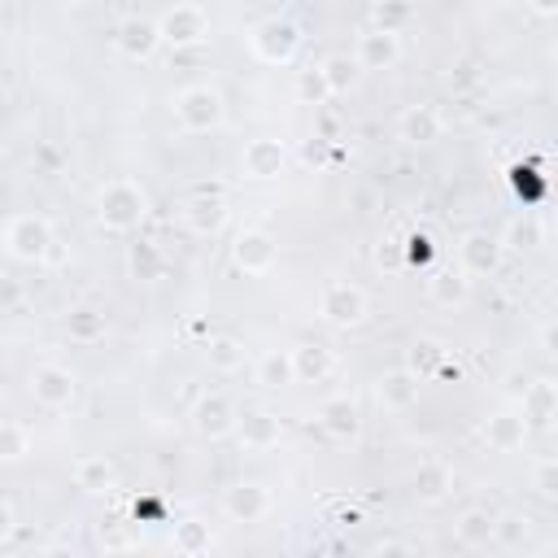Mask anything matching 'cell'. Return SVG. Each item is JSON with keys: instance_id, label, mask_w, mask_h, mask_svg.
I'll return each mask as SVG.
<instances>
[{"instance_id": "6da1fadb", "label": "cell", "mask_w": 558, "mask_h": 558, "mask_svg": "<svg viewBox=\"0 0 558 558\" xmlns=\"http://www.w3.org/2000/svg\"><path fill=\"white\" fill-rule=\"evenodd\" d=\"M248 52L262 65H292L301 52V26L288 9H270L248 26Z\"/></svg>"}, {"instance_id": "7a4b0ae2", "label": "cell", "mask_w": 558, "mask_h": 558, "mask_svg": "<svg viewBox=\"0 0 558 558\" xmlns=\"http://www.w3.org/2000/svg\"><path fill=\"white\" fill-rule=\"evenodd\" d=\"M148 218V196L140 183L131 179H109L100 192H96V222L113 235H131L140 222Z\"/></svg>"}, {"instance_id": "3957f363", "label": "cell", "mask_w": 558, "mask_h": 558, "mask_svg": "<svg viewBox=\"0 0 558 558\" xmlns=\"http://www.w3.org/2000/svg\"><path fill=\"white\" fill-rule=\"evenodd\" d=\"M174 118H179V126H183L187 135H205V131H218V126H222L227 100H222L218 87L192 83V87H183V92L174 96Z\"/></svg>"}, {"instance_id": "277c9868", "label": "cell", "mask_w": 558, "mask_h": 558, "mask_svg": "<svg viewBox=\"0 0 558 558\" xmlns=\"http://www.w3.org/2000/svg\"><path fill=\"white\" fill-rule=\"evenodd\" d=\"M314 314H318V323H327V327H357V323H366V314H371V301H366V292L357 288V283H344V279H331V283H323V292H318V301H314Z\"/></svg>"}, {"instance_id": "5b68a950", "label": "cell", "mask_w": 558, "mask_h": 558, "mask_svg": "<svg viewBox=\"0 0 558 558\" xmlns=\"http://www.w3.org/2000/svg\"><path fill=\"white\" fill-rule=\"evenodd\" d=\"M52 244H57L52 240V227L39 214H17L4 227V248H9L13 262H44L52 253Z\"/></svg>"}, {"instance_id": "8992f818", "label": "cell", "mask_w": 558, "mask_h": 558, "mask_svg": "<svg viewBox=\"0 0 558 558\" xmlns=\"http://www.w3.org/2000/svg\"><path fill=\"white\" fill-rule=\"evenodd\" d=\"M157 35L170 48H196L209 39V13L201 4H170L157 13Z\"/></svg>"}, {"instance_id": "52a82bcc", "label": "cell", "mask_w": 558, "mask_h": 558, "mask_svg": "<svg viewBox=\"0 0 558 558\" xmlns=\"http://www.w3.org/2000/svg\"><path fill=\"white\" fill-rule=\"evenodd\" d=\"M31 397L44 405V410H70L78 401V379L70 366L61 362H39L31 371Z\"/></svg>"}, {"instance_id": "ba28073f", "label": "cell", "mask_w": 558, "mask_h": 558, "mask_svg": "<svg viewBox=\"0 0 558 558\" xmlns=\"http://www.w3.org/2000/svg\"><path fill=\"white\" fill-rule=\"evenodd\" d=\"M231 262L244 275H270L275 262H279V244H275V235L266 227H244L231 240Z\"/></svg>"}, {"instance_id": "9c48e42d", "label": "cell", "mask_w": 558, "mask_h": 558, "mask_svg": "<svg viewBox=\"0 0 558 558\" xmlns=\"http://www.w3.org/2000/svg\"><path fill=\"white\" fill-rule=\"evenodd\" d=\"M240 170H244V179H257V183L279 179L288 170V144L275 135H253L240 148Z\"/></svg>"}, {"instance_id": "30bf717a", "label": "cell", "mask_w": 558, "mask_h": 558, "mask_svg": "<svg viewBox=\"0 0 558 558\" xmlns=\"http://www.w3.org/2000/svg\"><path fill=\"white\" fill-rule=\"evenodd\" d=\"M113 44H118L122 57H131V61H148V57L161 48L157 17H153V13H122L118 26H113Z\"/></svg>"}, {"instance_id": "8fae6325", "label": "cell", "mask_w": 558, "mask_h": 558, "mask_svg": "<svg viewBox=\"0 0 558 558\" xmlns=\"http://www.w3.org/2000/svg\"><path fill=\"white\" fill-rule=\"evenodd\" d=\"M235 418H240V410H235L231 397H222V392H201V397L192 401V427H196V436H205V440L231 436V432H235Z\"/></svg>"}, {"instance_id": "7c38bea8", "label": "cell", "mask_w": 558, "mask_h": 558, "mask_svg": "<svg viewBox=\"0 0 558 558\" xmlns=\"http://www.w3.org/2000/svg\"><path fill=\"white\" fill-rule=\"evenodd\" d=\"M222 514L231 523H257L270 514V488L257 480H235L222 488Z\"/></svg>"}, {"instance_id": "4fadbf2b", "label": "cell", "mask_w": 558, "mask_h": 558, "mask_svg": "<svg viewBox=\"0 0 558 558\" xmlns=\"http://www.w3.org/2000/svg\"><path fill=\"white\" fill-rule=\"evenodd\" d=\"M235 440L248 453H266V449H275L283 440V418L275 410H266V405H253V410H244L235 418Z\"/></svg>"}, {"instance_id": "5bb4252c", "label": "cell", "mask_w": 558, "mask_h": 558, "mask_svg": "<svg viewBox=\"0 0 558 558\" xmlns=\"http://www.w3.org/2000/svg\"><path fill=\"white\" fill-rule=\"evenodd\" d=\"M497 266H501V244H497L493 231L475 227V231H466V235L458 240V270H462L466 279H475V275H493Z\"/></svg>"}, {"instance_id": "9a60e30c", "label": "cell", "mask_w": 558, "mask_h": 558, "mask_svg": "<svg viewBox=\"0 0 558 558\" xmlns=\"http://www.w3.org/2000/svg\"><path fill=\"white\" fill-rule=\"evenodd\" d=\"M353 65L357 70H392L397 57H401V35H388V31H362L357 44H353Z\"/></svg>"}, {"instance_id": "2e32d148", "label": "cell", "mask_w": 558, "mask_h": 558, "mask_svg": "<svg viewBox=\"0 0 558 558\" xmlns=\"http://www.w3.org/2000/svg\"><path fill=\"white\" fill-rule=\"evenodd\" d=\"M318 427L331 436V440H357L362 436V410L349 392H336L318 405Z\"/></svg>"}, {"instance_id": "e0dca14e", "label": "cell", "mask_w": 558, "mask_h": 558, "mask_svg": "<svg viewBox=\"0 0 558 558\" xmlns=\"http://www.w3.org/2000/svg\"><path fill=\"white\" fill-rule=\"evenodd\" d=\"M418 392H423V379H414L405 366H392V371H384V375L375 379V397H379V405L392 410V414L414 410V405H418Z\"/></svg>"}, {"instance_id": "ac0fdd59", "label": "cell", "mask_w": 558, "mask_h": 558, "mask_svg": "<svg viewBox=\"0 0 558 558\" xmlns=\"http://www.w3.org/2000/svg\"><path fill=\"white\" fill-rule=\"evenodd\" d=\"M445 131V118L436 113V105H405L397 113V140L423 148V144H436Z\"/></svg>"}, {"instance_id": "d6986e66", "label": "cell", "mask_w": 558, "mask_h": 558, "mask_svg": "<svg viewBox=\"0 0 558 558\" xmlns=\"http://www.w3.org/2000/svg\"><path fill=\"white\" fill-rule=\"evenodd\" d=\"M554 414H558V388H554V379H527V388L519 392V418L527 423V427H549L554 423Z\"/></svg>"}, {"instance_id": "ffe728a7", "label": "cell", "mask_w": 558, "mask_h": 558, "mask_svg": "<svg viewBox=\"0 0 558 558\" xmlns=\"http://www.w3.org/2000/svg\"><path fill=\"white\" fill-rule=\"evenodd\" d=\"M288 357H292V379H301V384H323V379L331 375V366H336L331 349L318 344V340H301V344H292Z\"/></svg>"}, {"instance_id": "44dd1931", "label": "cell", "mask_w": 558, "mask_h": 558, "mask_svg": "<svg viewBox=\"0 0 558 558\" xmlns=\"http://www.w3.org/2000/svg\"><path fill=\"white\" fill-rule=\"evenodd\" d=\"M480 436H484L488 449L514 453V449H523V440H527V423L519 418V410H501V414H488V418H484Z\"/></svg>"}, {"instance_id": "7402d4cb", "label": "cell", "mask_w": 558, "mask_h": 558, "mask_svg": "<svg viewBox=\"0 0 558 558\" xmlns=\"http://www.w3.org/2000/svg\"><path fill=\"white\" fill-rule=\"evenodd\" d=\"M227 201L222 196H187V205H183V227L192 231V235H218L222 227H227Z\"/></svg>"}, {"instance_id": "603a6c76", "label": "cell", "mask_w": 558, "mask_h": 558, "mask_svg": "<svg viewBox=\"0 0 558 558\" xmlns=\"http://www.w3.org/2000/svg\"><path fill=\"white\" fill-rule=\"evenodd\" d=\"M410 493H414L418 501L436 506V501H445V497L453 493V471H449L445 462L427 458V462H418V471L410 475Z\"/></svg>"}, {"instance_id": "cb8c5ba5", "label": "cell", "mask_w": 558, "mask_h": 558, "mask_svg": "<svg viewBox=\"0 0 558 558\" xmlns=\"http://www.w3.org/2000/svg\"><path fill=\"white\" fill-rule=\"evenodd\" d=\"M170 549L179 558H205L214 549V527L205 519H179L170 527Z\"/></svg>"}, {"instance_id": "d4e9b609", "label": "cell", "mask_w": 558, "mask_h": 558, "mask_svg": "<svg viewBox=\"0 0 558 558\" xmlns=\"http://www.w3.org/2000/svg\"><path fill=\"white\" fill-rule=\"evenodd\" d=\"M493 510H484V506H471V510H462L458 519H453V541L462 545V549H484V545H493Z\"/></svg>"}, {"instance_id": "484cf974", "label": "cell", "mask_w": 558, "mask_h": 558, "mask_svg": "<svg viewBox=\"0 0 558 558\" xmlns=\"http://www.w3.org/2000/svg\"><path fill=\"white\" fill-rule=\"evenodd\" d=\"M113 484H118V466L105 453H83L74 462V488H83V493H109Z\"/></svg>"}, {"instance_id": "4316f807", "label": "cell", "mask_w": 558, "mask_h": 558, "mask_svg": "<svg viewBox=\"0 0 558 558\" xmlns=\"http://www.w3.org/2000/svg\"><path fill=\"white\" fill-rule=\"evenodd\" d=\"M427 296H432L436 305H445V310H453V305H466V296H471V279H466L458 266L432 270V279H427Z\"/></svg>"}, {"instance_id": "83f0119b", "label": "cell", "mask_w": 558, "mask_h": 558, "mask_svg": "<svg viewBox=\"0 0 558 558\" xmlns=\"http://www.w3.org/2000/svg\"><path fill=\"white\" fill-rule=\"evenodd\" d=\"M126 270L140 283H157L166 275V253L153 240H135V244H126Z\"/></svg>"}, {"instance_id": "f1b7e54d", "label": "cell", "mask_w": 558, "mask_h": 558, "mask_svg": "<svg viewBox=\"0 0 558 558\" xmlns=\"http://www.w3.org/2000/svg\"><path fill=\"white\" fill-rule=\"evenodd\" d=\"M105 331H109V323H105V314L92 310V305H74V310L65 314V336H70L74 344H100Z\"/></svg>"}, {"instance_id": "f546056e", "label": "cell", "mask_w": 558, "mask_h": 558, "mask_svg": "<svg viewBox=\"0 0 558 558\" xmlns=\"http://www.w3.org/2000/svg\"><path fill=\"white\" fill-rule=\"evenodd\" d=\"M445 362V344L440 340H432V336H414L410 344H405V371L414 375V379H427V375H436V366Z\"/></svg>"}, {"instance_id": "4dcf8cb0", "label": "cell", "mask_w": 558, "mask_h": 558, "mask_svg": "<svg viewBox=\"0 0 558 558\" xmlns=\"http://www.w3.org/2000/svg\"><path fill=\"white\" fill-rule=\"evenodd\" d=\"M497 244H501V248H510V253H532V248H541V244H545V227H541L532 214H523V218H514V222L497 235Z\"/></svg>"}, {"instance_id": "1f68e13d", "label": "cell", "mask_w": 558, "mask_h": 558, "mask_svg": "<svg viewBox=\"0 0 558 558\" xmlns=\"http://www.w3.org/2000/svg\"><path fill=\"white\" fill-rule=\"evenodd\" d=\"M253 379H257L262 388H288V384H296V379H292V357H288V349H266V353L257 357V366H253Z\"/></svg>"}, {"instance_id": "d6a6232c", "label": "cell", "mask_w": 558, "mask_h": 558, "mask_svg": "<svg viewBox=\"0 0 558 558\" xmlns=\"http://www.w3.org/2000/svg\"><path fill=\"white\" fill-rule=\"evenodd\" d=\"M205 357H209V371H218V375H235V371L244 366V344H240L235 336H209Z\"/></svg>"}, {"instance_id": "836d02e7", "label": "cell", "mask_w": 558, "mask_h": 558, "mask_svg": "<svg viewBox=\"0 0 558 558\" xmlns=\"http://www.w3.org/2000/svg\"><path fill=\"white\" fill-rule=\"evenodd\" d=\"M318 70H323V78H327V92H331V96H344V92L357 83V74H362V70L353 65V57H349V52H331Z\"/></svg>"}, {"instance_id": "e575fe53", "label": "cell", "mask_w": 558, "mask_h": 558, "mask_svg": "<svg viewBox=\"0 0 558 558\" xmlns=\"http://www.w3.org/2000/svg\"><path fill=\"white\" fill-rule=\"evenodd\" d=\"M366 22H371V31L401 35V26H405V22H414V4H392V0L371 4V9H366Z\"/></svg>"}, {"instance_id": "d590c367", "label": "cell", "mask_w": 558, "mask_h": 558, "mask_svg": "<svg viewBox=\"0 0 558 558\" xmlns=\"http://www.w3.org/2000/svg\"><path fill=\"white\" fill-rule=\"evenodd\" d=\"M292 92H296V100H301V105H314V109H323V105L331 100V92H327V78H323V70H318V65H305V70H296V83H292Z\"/></svg>"}, {"instance_id": "8d00e7d4", "label": "cell", "mask_w": 558, "mask_h": 558, "mask_svg": "<svg viewBox=\"0 0 558 558\" xmlns=\"http://www.w3.org/2000/svg\"><path fill=\"white\" fill-rule=\"evenodd\" d=\"M31 453V432L13 418H0V462H22Z\"/></svg>"}, {"instance_id": "74e56055", "label": "cell", "mask_w": 558, "mask_h": 558, "mask_svg": "<svg viewBox=\"0 0 558 558\" xmlns=\"http://www.w3.org/2000/svg\"><path fill=\"white\" fill-rule=\"evenodd\" d=\"M527 519L523 514H497L493 519V545H501V549H519V545H527Z\"/></svg>"}, {"instance_id": "f35d334b", "label": "cell", "mask_w": 558, "mask_h": 558, "mask_svg": "<svg viewBox=\"0 0 558 558\" xmlns=\"http://www.w3.org/2000/svg\"><path fill=\"white\" fill-rule=\"evenodd\" d=\"M96 541H100L109 554H122V549L135 545V532H131V523H122V519H100V523H96Z\"/></svg>"}, {"instance_id": "ab89813d", "label": "cell", "mask_w": 558, "mask_h": 558, "mask_svg": "<svg viewBox=\"0 0 558 558\" xmlns=\"http://www.w3.org/2000/svg\"><path fill=\"white\" fill-rule=\"evenodd\" d=\"M65 161H70V153H65L57 140H39V144H35V170H39V174H61Z\"/></svg>"}, {"instance_id": "60d3db41", "label": "cell", "mask_w": 558, "mask_h": 558, "mask_svg": "<svg viewBox=\"0 0 558 558\" xmlns=\"http://www.w3.org/2000/svg\"><path fill=\"white\" fill-rule=\"evenodd\" d=\"M26 301V283L13 275V270H0V318L4 314H17Z\"/></svg>"}, {"instance_id": "b9f144b4", "label": "cell", "mask_w": 558, "mask_h": 558, "mask_svg": "<svg viewBox=\"0 0 558 558\" xmlns=\"http://www.w3.org/2000/svg\"><path fill=\"white\" fill-rule=\"evenodd\" d=\"M532 484H536V493H541L545 501H554V493H558V462L545 458V462L532 471Z\"/></svg>"}, {"instance_id": "7bdbcfd3", "label": "cell", "mask_w": 558, "mask_h": 558, "mask_svg": "<svg viewBox=\"0 0 558 558\" xmlns=\"http://www.w3.org/2000/svg\"><path fill=\"white\" fill-rule=\"evenodd\" d=\"M301 161H305V166H323V161H327V140H323V135L305 140V148H301Z\"/></svg>"}, {"instance_id": "ee69618b", "label": "cell", "mask_w": 558, "mask_h": 558, "mask_svg": "<svg viewBox=\"0 0 558 558\" xmlns=\"http://www.w3.org/2000/svg\"><path fill=\"white\" fill-rule=\"evenodd\" d=\"M371 558H418V554H414V549H410L405 541H379Z\"/></svg>"}, {"instance_id": "f6af8a7d", "label": "cell", "mask_w": 558, "mask_h": 558, "mask_svg": "<svg viewBox=\"0 0 558 558\" xmlns=\"http://www.w3.org/2000/svg\"><path fill=\"white\" fill-rule=\"evenodd\" d=\"M13 527H17V519H13V506H9L4 497H0V545H4L9 536H13Z\"/></svg>"}, {"instance_id": "bcb514c9", "label": "cell", "mask_w": 558, "mask_h": 558, "mask_svg": "<svg viewBox=\"0 0 558 558\" xmlns=\"http://www.w3.org/2000/svg\"><path fill=\"white\" fill-rule=\"evenodd\" d=\"M523 388H527V375H523V371H510V375H506V397H514V401H519V392H523Z\"/></svg>"}, {"instance_id": "7dc6e473", "label": "cell", "mask_w": 558, "mask_h": 558, "mask_svg": "<svg viewBox=\"0 0 558 558\" xmlns=\"http://www.w3.org/2000/svg\"><path fill=\"white\" fill-rule=\"evenodd\" d=\"M471 83H475V70H471V65H462V74H449V87H453V92H462V87H471Z\"/></svg>"}, {"instance_id": "c3c4849f", "label": "cell", "mask_w": 558, "mask_h": 558, "mask_svg": "<svg viewBox=\"0 0 558 558\" xmlns=\"http://www.w3.org/2000/svg\"><path fill=\"white\" fill-rule=\"evenodd\" d=\"M541 349L554 353V323H541Z\"/></svg>"}, {"instance_id": "681fc988", "label": "cell", "mask_w": 558, "mask_h": 558, "mask_svg": "<svg viewBox=\"0 0 558 558\" xmlns=\"http://www.w3.org/2000/svg\"><path fill=\"white\" fill-rule=\"evenodd\" d=\"M353 205H357V214H366V205H371V192H357V196H353Z\"/></svg>"}, {"instance_id": "f907efd6", "label": "cell", "mask_w": 558, "mask_h": 558, "mask_svg": "<svg viewBox=\"0 0 558 558\" xmlns=\"http://www.w3.org/2000/svg\"><path fill=\"white\" fill-rule=\"evenodd\" d=\"M48 558H74V549H61L57 545V549H48Z\"/></svg>"}, {"instance_id": "816d5d0a", "label": "cell", "mask_w": 558, "mask_h": 558, "mask_svg": "<svg viewBox=\"0 0 558 558\" xmlns=\"http://www.w3.org/2000/svg\"><path fill=\"white\" fill-rule=\"evenodd\" d=\"M0 401H4V388H0Z\"/></svg>"}]
</instances>
